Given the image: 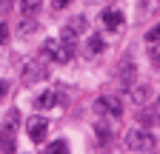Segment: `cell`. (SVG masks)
Returning a JSON list of instances; mask_svg holds the SVG:
<instances>
[{
    "mask_svg": "<svg viewBox=\"0 0 160 154\" xmlns=\"http://www.w3.org/2000/svg\"><path fill=\"white\" fill-rule=\"evenodd\" d=\"M74 51H77V46H74V43H66L63 37H60V40H46V43H43V54L49 57V60H54L57 66L72 63Z\"/></svg>",
    "mask_w": 160,
    "mask_h": 154,
    "instance_id": "6da1fadb",
    "label": "cell"
},
{
    "mask_svg": "<svg viewBox=\"0 0 160 154\" xmlns=\"http://www.w3.org/2000/svg\"><path fill=\"white\" fill-rule=\"evenodd\" d=\"M154 146H157V140H154V134L149 128H132V131H126V148L129 151H152Z\"/></svg>",
    "mask_w": 160,
    "mask_h": 154,
    "instance_id": "7a4b0ae2",
    "label": "cell"
},
{
    "mask_svg": "<svg viewBox=\"0 0 160 154\" xmlns=\"http://www.w3.org/2000/svg\"><path fill=\"white\" fill-rule=\"evenodd\" d=\"M94 111L100 114V117L120 120V117H123V100H120V97H112V94H103V97L94 100Z\"/></svg>",
    "mask_w": 160,
    "mask_h": 154,
    "instance_id": "3957f363",
    "label": "cell"
},
{
    "mask_svg": "<svg viewBox=\"0 0 160 154\" xmlns=\"http://www.w3.org/2000/svg\"><path fill=\"white\" fill-rule=\"evenodd\" d=\"M17 120H20V111L12 108L6 114V123L0 126V148L3 151H14V131H17Z\"/></svg>",
    "mask_w": 160,
    "mask_h": 154,
    "instance_id": "277c9868",
    "label": "cell"
},
{
    "mask_svg": "<svg viewBox=\"0 0 160 154\" xmlns=\"http://www.w3.org/2000/svg\"><path fill=\"white\" fill-rule=\"evenodd\" d=\"M49 77V66L43 60H29L26 69H23V83H40V80H46Z\"/></svg>",
    "mask_w": 160,
    "mask_h": 154,
    "instance_id": "5b68a950",
    "label": "cell"
},
{
    "mask_svg": "<svg viewBox=\"0 0 160 154\" xmlns=\"http://www.w3.org/2000/svg\"><path fill=\"white\" fill-rule=\"evenodd\" d=\"M26 131H29V137H32L34 143L46 140V131H49V120H46V117H29V123H26Z\"/></svg>",
    "mask_w": 160,
    "mask_h": 154,
    "instance_id": "8992f818",
    "label": "cell"
},
{
    "mask_svg": "<svg viewBox=\"0 0 160 154\" xmlns=\"http://www.w3.org/2000/svg\"><path fill=\"white\" fill-rule=\"evenodd\" d=\"M100 23H103L109 31H120V26L126 23V17H123V12H117V9H103V12H100Z\"/></svg>",
    "mask_w": 160,
    "mask_h": 154,
    "instance_id": "52a82bcc",
    "label": "cell"
},
{
    "mask_svg": "<svg viewBox=\"0 0 160 154\" xmlns=\"http://www.w3.org/2000/svg\"><path fill=\"white\" fill-rule=\"evenodd\" d=\"M54 103H57V91H40L34 97V108H40V111L54 108Z\"/></svg>",
    "mask_w": 160,
    "mask_h": 154,
    "instance_id": "ba28073f",
    "label": "cell"
},
{
    "mask_svg": "<svg viewBox=\"0 0 160 154\" xmlns=\"http://www.w3.org/2000/svg\"><path fill=\"white\" fill-rule=\"evenodd\" d=\"M117 74H120V83H123V86H132L134 83V63L132 60H120Z\"/></svg>",
    "mask_w": 160,
    "mask_h": 154,
    "instance_id": "9c48e42d",
    "label": "cell"
},
{
    "mask_svg": "<svg viewBox=\"0 0 160 154\" xmlns=\"http://www.w3.org/2000/svg\"><path fill=\"white\" fill-rule=\"evenodd\" d=\"M137 120L143 123V128H152V126H157V123H160V111H157V108H143Z\"/></svg>",
    "mask_w": 160,
    "mask_h": 154,
    "instance_id": "30bf717a",
    "label": "cell"
},
{
    "mask_svg": "<svg viewBox=\"0 0 160 154\" xmlns=\"http://www.w3.org/2000/svg\"><path fill=\"white\" fill-rule=\"evenodd\" d=\"M103 49H106L103 37H100V34H92V37H89V54H100Z\"/></svg>",
    "mask_w": 160,
    "mask_h": 154,
    "instance_id": "8fae6325",
    "label": "cell"
},
{
    "mask_svg": "<svg viewBox=\"0 0 160 154\" xmlns=\"http://www.w3.org/2000/svg\"><path fill=\"white\" fill-rule=\"evenodd\" d=\"M37 9H40V0H20V12H23L26 17H32Z\"/></svg>",
    "mask_w": 160,
    "mask_h": 154,
    "instance_id": "7c38bea8",
    "label": "cell"
},
{
    "mask_svg": "<svg viewBox=\"0 0 160 154\" xmlns=\"http://www.w3.org/2000/svg\"><path fill=\"white\" fill-rule=\"evenodd\" d=\"M54 151H57V154H66V151H69V143H66V140H54L52 146H46V154H54Z\"/></svg>",
    "mask_w": 160,
    "mask_h": 154,
    "instance_id": "4fadbf2b",
    "label": "cell"
},
{
    "mask_svg": "<svg viewBox=\"0 0 160 154\" xmlns=\"http://www.w3.org/2000/svg\"><path fill=\"white\" fill-rule=\"evenodd\" d=\"M66 26H69L72 31H86V17H72Z\"/></svg>",
    "mask_w": 160,
    "mask_h": 154,
    "instance_id": "5bb4252c",
    "label": "cell"
},
{
    "mask_svg": "<svg viewBox=\"0 0 160 154\" xmlns=\"http://www.w3.org/2000/svg\"><path fill=\"white\" fill-rule=\"evenodd\" d=\"M146 43H160V23L146 31Z\"/></svg>",
    "mask_w": 160,
    "mask_h": 154,
    "instance_id": "9a60e30c",
    "label": "cell"
},
{
    "mask_svg": "<svg viewBox=\"0 0 160 154\" xmlns=\"http://www.w3.org/2000/svg\"><path fill=\"white\" fill-rule=\"evenodd\" d=\"M132 94H134V100H137V103H146V97H149V86H137Z\"/></svg>",
    "mask_w": 160,
    "mask_h": 154,
    "instance_id": "2e32d148",
    "label": "cell"
},
{
    "mask_svg": "<svg viewBox=\"0 0 160 154\" xmlns=\"http://www.w3.org/2000/svg\"><path fill=\"white\" fill-rule=\"evenodd\" d=\"M94 131H97V137H100V140H109V128H106V126H100V123H97Z\"/></svg>",
    "mask_w": 160,
    "mask_h": 154,
    "instance_id": "e0dca14e",
    "label": "cell"
},
{
    "mask_svg": "<svg viewBox=\"0 0 160 154\" xmlns=\"http://www.w3.org/2000/svg\"><path fill=\"white\" fill-rule=\"evenodd\" d=\"M149 54H152L154 63H160V43H152V51H149Z\"/></svg>",
    "mask_w": 160,
    "mask_h": 154,
    "instance_id": "ac0fdd59",
    "label": "cell"
},
{
    "mask_svg": "<svg viewBox=\"0 0 160 154\" xmlns=\"http://www.w3.org/2000/svg\"><path fill=\"white\" fill-rule=\"evenodd\" d=\"M6 40H9V26L0 23V43H6Z\"/></svg>",
    "mask_w": 160,
    "mask_h": 154,
    "instance_id": "d6986e66",
    "label": "cell"
},
{
    "mask_svg": "<svg viewBox=\"0 0 160 154\" xmlns=\"http://www.w3.org/2000/svg\"><path fill=\"white\" fill-rule=\"evenodd\" d=\"M69 3H72V0H52V6H54V9H66Z\"/></svg>",
    "mask_w": 160,
    "mask_h": 154,
    "instance_id": "ffe728a7",
    "label": "cell"
},
{
    "mask_svg": "<svg viewBox=\"0 0 160 154\" xmlns=\"http://www.w3.org/2000/svg\"><path fill=\"white\" fill-rule=\"evenodd\" d=\"M6 91H9V83H6V80H0V100L6 97Z\"/></svg>",
    "mask_w": 160,
    "mask_h": 154,
    "instance_id": "44dd1931",
    "label": "cell"
}]
</instances>
